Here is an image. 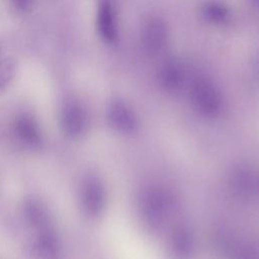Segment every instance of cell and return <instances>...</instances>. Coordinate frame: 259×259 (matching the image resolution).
Masks as SVG:
<instances>
[{
    "label": "cell",
    "instance_id": "cell-8",
    "mask_svg": "<svg viewBox=\"0 0 259 259\" xmlns=\"http://www.w3.org/2000/svg\"><path fill=\"white\" fill-rule=\"evenodd\" d=\"M23 215L32 231L53 226L52 215L48 207L36 198L26 199L23 205Z\"/></svg>",
    "mask_w": 259,
    "mask_h": 259
},
{
    "label": "cell",
    "instance_id": "cell-4",
    "mask_svg": "<svg viewBox=\"0 0 259 259\" xmlns=\"http://www.w3.org/2000/svg\"><path fill=\"white\" fill-rule=\"evenodd\" d=\"M167 39V27L163 20L152 18L146 22L142 30V44L149 55H159L164 50Z\"/></svg>",
    "mask_w": 259,
    "mask_h": 259
},
{
    "label": "cell",
    "instance_id": "cell-15",
    "mask_svg": "<svg viewBox=\"0 0 259 259\" xmlns=\"http://www.w3.org/2000/svg\"><path fill=\"white\" fill-rule=\"evenodd\" d=\"M0 57H1V47H0ZM0 61H1V58H0Z\"/></svg>",
    "mask_w": 259,
    "mask_h": 259
},
{
    "label": "cell",
    "instance_id": "cell-2",
    "mask_svg": "<svg viewBox=\"0 0 259 259\" xmlns=\"http://www.w3.org/2000/svg\"><path fill=\"white\" fill-rule=\"evenodd\" d=\"M12 134L16 142L30 150L41 148L45 142L44 133L39 123L28 113H21L14 118Z\"/></svg>",
    "mask_w": 259,
    "mask_h": 259
},
{
    "label": "cell",
    "instance_id": "cell-14",
    "mask_svg": "<svg viewBox=\"0 0 259 259\" xmlns=\"http://www.w3.org/2000/svg\"><path fill=\"white\" fill-rule=\"evenodd\" d=\"M251 1H252L256 6L259 7V0H251Z\"/></svg>",
    "mask_w": 259,
    "mask_h": 259
},
{
    "label": "cell",
    "instance_id": "cell-12",
    "mask_svg": "<svg viewBox=\"0 0 259 259\" xmlns=\"http://www.w3.org/2000/svg\"><path fill=\"white\" fill-rule=\"evenodd\" d=\"M15 73V64L10 59L0 61V91L4 90L11 82Z\"/></svg>",
    "mask_w": 259,
    "mask_h": 259
},
{
    "label": "cell",
    "instance_id": "cell-1",
    "mask_svg": "<svg viewBox=\"0 0 259 259\" xmlns=\"http://www.w3.org/2000/svg\"><path fill=\"white\" fill-rule=\"evenodd\" d=\"M61 126L63 133L71 139L80 138L87 128L88 116L84 106L75 98L67 99L61 109Z\"/></svg>",
    "mask_w": 259,
    "mask_h": 259
},
{
    "label": "cell",
    "instance_id": "cell-6",
    "mask_svg": "<svg viewBox=\"0 0 259 259\" xmlns=\"http://www.w3.org/2000/svg\"><path fill=\"white\" fill-rule=\"evenodd\" d=\"M81 205L86 214L89 217L98 215L104 205V191L98 180L87 178L81 186Z\"/></svg>",
    "mask_w": 259,
    "mask_h": 259
},
{
    "label": "cell",
    "instance_id": "cell-5",
    "mask_svg": "<svg viewBox=\"0 0 259 259\" xmlns=\"http://www.w3.org/2000/svg\"><path fill=\"white\" fill-rule=\"evenodd\" d=\"M192 100L200 110L211 113L221 106V95L215 86L205 78L194 81L191 89Z\"/></svg>",
    "mask_w": 259,
    "mask_h": 259
},
{
    "label": "cell",
    "instance_id": "cell-7",
    "mask_svg": "<svg viewBox=\"0 0 259 259\" xmlns=\"http://www.w3.org/2000/svg\"><path fill=\"white\" fill-rule=\"evenodd\" d=\"M96 27L99 36L107 44H113L117 38L115 11L109 0H100L97 15Z\"/></svg>",
    "mask_w": 259,
    "mask_h": 259
},
{
    "label": "cell",
    "instance_id": "cell-3",
    "mask_svg": "<svg viewBox=\"0 0 259 259\" xmlns=\"http://www.w3.org/2000/svg\"><path fill=\"white\" fill-rule=\"evenodd\" d=\"M32 240V254L35 259H61L62 243L53 226L35 230Z\"/></svg>",
    "mask_w": 259,
    "mask_h": 259
},
{
    "label": "cell",
    "instance_id": "cell-10",
    "mask_svg": "<svg viewBox=\"0 0 259 259\" xmlns=\"http://www.w3.org/2000/svg\"><path fill=\"white\" fill-rule=\"evenodd\" d=\"M200 15L210 24L222 25L229 22L231 18V11L222 1L207 0L200 6Z\"/></svg>",
    "mask_w": 259,
    "mask_h": 259
},
{
    "label": "cell",
    "instance_id": "cell-9",
    "mask_svg": "<svg viewBox=\"0 0 259 259\" xmlns=\"http://www.w3.org/2000/svg\"><path fill=\"white\" fill-rule=\"evenodd\" d=\"M185 80V71L183 66L175 61H167L160 69L159 81L161 85L168 90H176L182 86Z\"/></svg>",
    "mask_w": 259,
    "mask_h": 259
},
{
    "label": "cell",
    "instance_id": "cell-13",
    "mask_svg": "<svg viewBox=\"0 0 259 259\" xmlns=\"http://www.w3.org/2000/svg\"><path fill=\"white\" fill-rule=\"evenodd\" d=\"M13 7L20 12H30L33 8V0H10Z\"/></svg>",
    "mask_w": 259,
    "mask_h": 259
},
{
    "label": "cell",
    "instance_id": "cell-11",
    "mask_svg": "<svg viewBox=\"0 0 259 259\" xmlns=\"http://www.w3.org/2000/svg\"><path fill=\"white\" fill-rule=\"evenodd\" d=\"M109 116L112 122L118 126H124L130 123L132 119L128 109L121 103H114L109 110Z\"/></svg>",
    "mask_w": 259,
    "mask_h": 259
}]
</instances>
